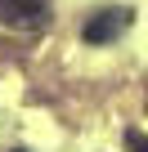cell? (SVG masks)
<instances>
[{
    "instance_id": "6da1fadb",
    "label": "cell",
    "mask_w": 148,
    "mask_h": 152,
    "mask_svg": "<svg viewBox=\"0 0 148 152\" xmlns=\"http://www.w3.org/2000/svg\"><path fill=\"white\" fill-rule=\"evenodd\" d=\"M49 23V0H0V27L40 31Z\"/></svg>"
},
{
    "instance_id": "3957f363",
    "label": "cell",
    "mask_w": 148,
    "mask_h": 152,
    "mask_svg": "<svg viewBox=\"0 0 148 152\" xmlns=\"http://www.w3.org/2000/svg\"><path fill=\"white\" fill-rule=\"evenodd\" d=\"M126 148H130V152H148V134L130 130V134H126Z\"/></svg>"
},
{
    "instance_id": "7a4b0ae2",
    "label": "cell",
    "mask_w": 148,
    "mask_h": 152,
    "mask_svg": "<svg viewBox=\"0 0 148 152\" xmlns=\"http://www.w3.org/2000/svg\"><path fill=\"white\" fill-rule=\"evenodd\" d=\"M126 27H130V9H103V14H94V18L81 27V36H85L90 45H103V40H117Z\"/></svg>"
}]
</instances>
